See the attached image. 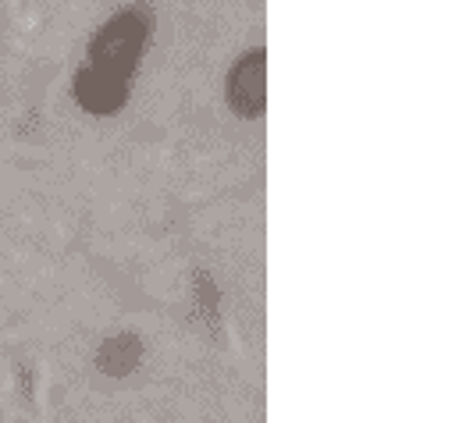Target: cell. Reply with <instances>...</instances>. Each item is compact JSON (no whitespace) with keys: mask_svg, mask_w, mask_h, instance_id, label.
<instances>
[{"mask_svg":"<svg viewBox=\"0 0 459 423\" xmlns=\"http://www.w3.org/2000/svg\"><path fill=\"white\" fill-rule=\"evenodd\" d=\"M150 22L139 7L115 14L90 43V61L75 75V100L93 114H115L128 100L132 72L143 57Z\"/></svg>","mask_w":459,"mask_h":423,"instance_id":"6da1fadb","label":"cell"},{"mask_svg":"<svg viewBox=\"0 0 459 423\" xmlns=\"http://www.w3.org/2000/svg\"><path fill=\"white\" fill-rule=\"evenodd\" d=\"M225 93H229V104L238 117H256L264 110V50H253L246 54L242 61H235V68L229 72V82H225Z\"/></svg>","mask_w":459,"mask_h":423,"instance_id":"7a4b0ae2","label":"cell"},{"mask_svg":"<svg viewBox=\"0 0 459 423\" xmlns=\"http://www.w3.org/2000/svg\"><path fill=\"white\" fill-rule=\"evenodd\" d=\"M139 359H143V345H139V338L128 334V331H125V334H115L111 341H104V349H100V356H97L100 370L111 374V377H125Z\"/></svg>","mask_w":459,"mask_h":423,"instance_id":"3957f363","label":"cell"}]
</instances>
